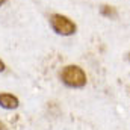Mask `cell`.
Segmentation results:
<instances>
[{"label":"cell","mask_w":130,"mask_h":130,"mask_svg":"<svg viewBox=\"0 0 130 130\" xmlns=\"http://www.w3.org/2000/svg\"><path fill=\"white\" fill-rule=\"evenodd\" d=\"M61 79L70 88H83L86 85V74L77 65H67L61 71Z\"/></svg>","instance_id":"1"},{"label":"cell","mask_w":130,"mask_h":130,"mask_svg":"<svg viewBox=\"0 0 130 130\" xmlns=\"http://www.w3.org/2000/svg\"><path fill=\"white\" fill-rule=\"evenodd\" d=\"M50 26L58 35H62V36H70L77 30V26L62 14H53L50 17Z\"/></svg>","instance_id":"2"},{"label":"cell","mask_w":130,"mask_h":130,"mask_svg":"<svg viewBox=\"0 0 130 130\" xmlns=\"http://www.w3.org/2000/svg\"><path fill=\"white\" fill-rule=\"evenodd\" d=\"M0 106L5 109H15V107H18V98L12 94L3 92V94H0Z\"/></svg>","instance_id":"3"},{"label":"cell","mask_w":130,"mask_h":130,"mask_svg":"<svg viewBox=\"0 0 130 130\" xmlns=\"http://www.w3.org/2000/svg\"><path fill=\"white\" fill-rule=\"evenodd\" d=\"M100 12L103 17H107V18H117L118 17V12L113 6H109V5H103L100 8Z\"/></svg>","instance_id":"4"},{"label":"cell","mask_w":130,"mask_h":130,"mask_svg":"<svg viewBox=\"0 0 130 130\" xmlns=\"http://www.w3.org/2000/svg\"><path fill=\"white\" fill-rule=\"evenodd\" d=\"M0 130H8V129H6V126H5L2 121H0Z\"/></svg>","instance_id":"5"},{"label":"cell","mask_w":130,"mask_h":130,"mask_svg":"<svg viewBox=\"0 0 130 130\" xmlns=\"http://www.w3.org/2000/svg\"><path fill=\"white\" fill-rule=\"evenodd\" d=\"M3 70H5V64H3V62H2V61H0V73H2V71H3Z\"/></svg>","instance_id":"6"},{"label":"cell","mask_w":130,"mask_h":130,"mask_svg":"<svg viewBox=\"0 0 130 130\" xmlns=\"http://www.w3.org/2000/svg\"><path fill=\"white\" fill-rule=\"evenodd\" d=\"M5 2H6V0H0V6H2V5H3Z\"/></svg>","instance_id":"7"},{"label":"cell","mask_w":130,"mask_h":130,"mask_svg":"<svg viewBox=\"0 0 130 130\" xmlns=\"http://www.w3.org/2000/svg\"><path fill=\"white\" fill-rule=\"evenodd\" d=\"M127 61H129V62H130V53H129V55H127Z\"/></svg>","instance_id":"8"}]
</instances>
